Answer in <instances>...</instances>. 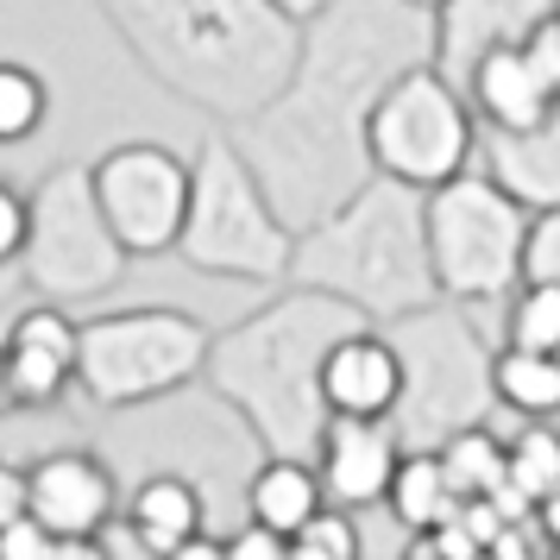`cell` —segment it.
I'll return each instance as SVG.
<instances>
[{
    "mask_svg": "<svg viewBox=\"0 0 560 560\" xmlns=\"http://www.w3.org/2000/svg\"><path fill=\"white\" fill-rule=\"evenodd\" d=\"M416 63H434V13H416L404 0H328L315 20H303L290 82L228 127L233 152L253 164L296 233L372 177L365 120Z\"/></svg>",
    "mask_w": 560,
    "mask_h": 560,
    "instance_id": "1",
    "label": "cell"
},
{
    "mask_svg": "<svg viewBox=\"0 0 560 560\" xmlns=\"http://www.w3.org/2000/svg\"><path fill=\"white\" fill-rule=\"evenodd\" d=\"M127 51L183 102L246 120L296 70L303 26L271 0H102Z\"/></svg>",
    "mask_w": 560,
    "mask_h": 560,
    "instance_id": "2",
    "label": "cell"
},
{
    "mask_svg": "<svg viewBox=\"0 0 560 560\" xmlns=\"http://www.w3.org/2000/svg\"><path fill=\"white\" fill-rule=\"evenodd\" d=\"M365 315L347 308L340 296L322 290H283L265 308H253L246 322H233L228 334H214L208 347L202 384L246 422L265 454L315 459V441L328 429L322 409V359L347 328H359Z\"/></svg>",
    "mask_w": 560,
    "mask_h": 560,
    "instance_id": "3",
    "label": "cell"
},
{
    "mask_svg": "<svg viewBox=\"0 0 560 560\" xmlns=\"http://www.w3.org/2000/svg\"><path fill=\"white\" fill-rule=\"evenodd\" d=\"M290 283L340 296L378 328L397 322V315L441 303V283H434V265H429L422 189H404L390 177H365L334 214H322L315 228L296 233Z\"/></svg>",
    "mask_w": 560,
    "mask_h": 560,
    "instance_id": "4",
    "label": "cell"
},
{
    "mask_svg": "<svg viewBox=\"0 0 560 560\" xmlns=\"http://www.w3.org/2000/svg\"><path fill=\"white\" fill-rule=\"evenodd\" d=\"M177 258L189 271H208V278L290 283L296 228L265 196L253 164L233 152L228 127L208 132L202 152L189 158V221H183Z\"/></svg>",
    "mask_w": 560,
    "mask_h": 560,
    "instance_id": "5",
    "label": "cell"
},
{
    "mask_svg": "<svg viewBox=\"0 0 560 560\" xmlns=\"http://www.w3.org/2000/svg\"><path fill=\"white\" fill-rule=\"evenodd\" d=\"M390 347L404 359V404H397V434L404 447H441L454 429L491 422L498 409V384H491V359L498 347L472 328L466 303H429L416 315L384 322Z\"/></svg>",
    "mask_w": 560,
    "mask_h": 560,
    "instance_id": "6",
    "label": "cell"
},
{
    "mask_svg": "<svg viewBox=\"0 0 560 560\" xmlns=\"http://www.w3.org/2000/svg\"><path fill=\"white\" fill-rule=\"evenodd\" d=\"M214 334L171 303H132L82 315L77 340V390L95 409H145L164 404L208 372Z\"/></svg>",
    "mask_w": 560,
    "mask_h": 560,
    "instance_id": "7",
    "label": "cell"
},
{
    "mask_svg": "<svg viewBox=\"0 0 560 560\" xmlns=\"http://www.w3.org/2000/svg\"><path fill=\"white\" fill-rule=\"evenodd\" d=\"M26 253H20V278L38 303L82 308L107 296L127 278L132 253L114 240L102 202H95V177L89 164H57L26 189Z\"/></svg>",
    "mask_w": 560,
    "mask_h": 560,
    "instance_id": "8",
    "label": "cell"
},
{
    "mask_svg": "<svg viewBox=\"0 0 560 560\" xmlns=\"http://www.w3.org/2000/svg\"><path fill=\"white\" fill-rule=\"evenodd\" d=\"M429 221V265L447 303L491 308L523 283V246H529V208L504 196L485 171H459L422 196Z\"/></svg>",
    "mask_w": 560,
    "mask_h": 560,
    "instance_id": "9",
    "label": "cell"
},
{
    "mask_svg": "<svg viewBox=\"0 0 560 560\" xmlns=\"http://www.w3.org/2000/svg\"><path fill=\"white\" fill-rule=\"evenodd\" d=\"M365 158L372 177H390L404 189H441L479 158V114L466 89L447 82L434 63H416L390 82L365 120Z\"/></svg>",
    "mask_w": 560,
    "mask_h": 560,
    "instance_id": "10",
    "label": "cell"
},
{
    "mask_svg": "<svg viewBox=\"0 0 560 560\" xmlns=\"http://www.w3.org/2000/svg\"><path fill=\"white\" fill-rule=\"evenodd\" d=\"M95 202H102L114 240L132 258H171L189 221V158L158 145V139H127L114 152L89 158Z\"/></svg>",
    "mask_w": 560,
    "mask_h": 560,
    "instance_id": "11",
    "label": "cell"
},
{
    "mask_svg": "<svg viewBox=\"0 0 560 560\" xmlns=\"http://www.w3.org/2000/svg\"><path fill=\"white\" fill-rule=\"evenodd\" d=\"M32 516L51 535H107L120 523V485L102 454L89 447H51L26 466Z\"/></svg>",
    "mask_w": 560,
    "mask_h": 560,
    "instance_id": "12",
    "label": "cell"
},
{
    "mask_svg": "<svg viewBox=\"0 0 560 560\" xmlns=\"http://www.w3.org/2000/svg\"><path fill=\"white\" fill-rule=\"evenodd\" d=\"M404 404V359L378 322H359L322 359V409L359 416V422H390Z\"/></svg>",
    "mask_w": 560,
    "mask_h": 560,
    "instance_id": "13",
    "label": "cell"
},
{
    "mask_svg": "<svg viewBox=\"0 0 560 560\" xmlns=\"http://www.w3.org/2000/svg\"><path fill=\"white\" fill-rule=\"evenodd\" d=\"M404 459V434L397 422H359V416H328V429L315 441V472L328 504L340 510H372L384 504V491L397 479Z\"/></svg>",
    "mask_w": 560,
    "mask_h": 560,
    "instance_id": "14",
    "label": "cell"
},
{
    "mask_svg": "<svg viewBox=\"0 0 560 560\" xmlns=\"http://www.w3.org/2000/svg\"><path fill=\"white\" fill-rule=\"evenodd\" d=\"M77 340H82V322L57 303H38V308L13 315V328H7L0 347H7V365H13L20 409H57L77 390Z\"/></svg>",
    "mask_w": 560,
    "mask_h": 560,
    "instance_id": "15",
    "label": "cell"
},
{
    "mask_svg": "<svg viewBox=\"0 0 560 560\" xmlns=\"http://www.w3.org/2000/svg\"><path fill=\"white\" fill-rule=\"evenodd\" d=\"M560 0H441L434 13V70L447 82H466L491 45H523Z\"/></svg>",
    "mask_w": 560,
    "mask_h": 560,
    "instance_id": "16",
    "label": "cell"
},
{
    "mask_svg": "<svg viewBox=\"0 0 560 560\" xmlns=\"http://www.w3.org/2000/svg\"><path fill=\"white\" fill-rule=\"evenodd\" d=\"M466 102L479 114L485 132H523L535 120H548L560 107L555 82L541 77V63L529 57V45H491V51L466 70Z\"/></svg>",
    "mask_w": 560,
    "mask_h": 560,
    "instance_id": "17",
    "label": "cell"
},
{
    "mask_svg": "<svg viewBox=\"0 0 560 560\" xmlns=\"http://www.w3.org/2000/svg\"><path fill=\"white\" fill-rule=\"evenodd\" d=\"M485 177L529 214L560 208V107L523 132H485Z\"/></svg>",
    "mask_w": 560,
    "mask_h": 560,
    "instance_id": "18",
    "label": "cell"
},
{
    "mask_svg": "<svg viewBox=\"0 0 560 560\" xmlns=\"http://www.w3.org/2000/svg\"><path fill=\"white\" fill-rule=\"evenodd\" d=\"M120 529H127L139 548L171 555L189 535L208 529V491L196 479H183V472H152V479H139L127 498H120Z\"/></svg>",
    "mask_w": 560,
    "mask_h": 560,
    "instance_id": "19",
    "label": "cell"
},
{
    "mask_svg": "<svg viewBox=\"0 0 560 560\" xmlns=\"http://www.w3.org/2000/svg\"><path fill=\"white\" fill-rule=\"evenodd\" d=\"M315 510H328V491H322L315 459L265 454L253 466V479H246V523H265V529H278V535H296Z\"/></svg>",
    "mask_w": 560,
    "mask_h": 560,
    "instance_id": "20",
    "label": "cell"
},
{
    "mask_svg": "<svg viewBox=\"0 0 560 560\" xmlns=\"http://www.w3.org/2000/svg\"><path fill=\"white\" fill-rule=\"evenodd\" d=\"M459 504H466V498L454 491L441 454H434V447H404L397 479H390V491H384V510H390L409 535H429V529H441L447 516H459Z\"/></svg>",
    "mask_w": 560,
    "mask_h": 560,
    "instance_id": "21",
    "label": "cell"
},
{
    "mask_svg": "<svg viewBox=\"0 0 560 560\" xmlns=\"http://www.w3.org/2000/svg\"><path fill=\"white\" fill-rule=\"evenodd\" d=\"M491 384H498V404L516 409L523 422H555L560 416V353H529V347L498 340Z\"/></svg>",
    "mask_w": 560,
    "mask_h": 560,
    "instance_id": "22",
    "label": "cell"
},
{
    "mask_svg": "<svg viewBox=\"0 0 560 560\" xmlns=\"http://www.w3.org/2000/svg\"><path fill=\"white\" fill-rule=\"evenodd\" d=\"M434 454H441V466H447V479H454L459 498H498L510 485V441H498L491 422L454 429Z\"/></svg>",
    "mask_w": 560,
    "mask_h": 560,
    "instance_id": "23",
    "label": "cell"
},
{
    "mask_svg": "<svg viewBox=\"0 0 560 560\" xmlns=\"http://www.w3.org/2000/svg\"><path fill=\"white\" fill-rule=\"evenodd\" d=\"M510 491L529 510L548 491H560V429L555 422H523V434L510 441Z\"/></svg>",
    "mask_w": 560,
    "mask_h": 560,
    "instance_id": "24",
    "label": "cell"
},
{
    "mask_svg": "<svg viewBox=\"0 0 560 560\" xmlns=\"http://www.w3.org/2000/svg\"><path fill=\"white\" fill-rule=\"evenodd\" d=\"M504 347L560 353V290L555 283H516L504 296Z\"/></svg>",
    "mask_w": 560,
    "mask_h": 560,
    "instance_id": "25",
    "label": "cell"
},
{
    "mask_svg": "<svg viewBox=\"0 0 560 560\" xmlns=\"http://www.w3.org/2000/svg\"><path fill=\"white\" fill-rule=\"evenodd\" d=\"M51 120V82L26 63H0V145H26Z\"/></svg>",
    "mask_w": 560,
    "mask_h": 560,
    "instance_id": "26",
    "label": "cell"
},
{
    "mask_svg": "<svg viewBox=\"0 0 560 560\" xmlns=\"http://www.w3.org/2000/svg\"><path fill=\"white\" fill-rule=\"evenodd\" d=\"M290 560H365V541H359L353 510H315L303 529L290 535Z\"/></svg>",
    "mask_w": 560,
    "mask_h": 560,
    "instance_id": "27",
    "label": "cell"
},
{
    "mask_svg": "<svg viewBox=\"0 0 560 560\" xmlns=\"http://www.w3.org/2000/svg\"><path fill=\"white\" fill-rule=\"evenodd\" d=\"M523 283H555V290H560V208H541V214L529 221Z\"/></svg>",
    "mask_w": 560,
    "mask_h": 560,
    "instance_id": "28",
    "label": "cell"
},
{
    "mask_svg": "<svg viewBox=\"0 0 560 560\" xmlns=\"http://www.w3.org/2000/svg\"><path fill=\"white\" fill-rule=\"evenodd\" d=\"M26 189L0 183V271H20V253H26Z\"/></svg>",
    "mask_w": 560,
    "mask_h": 560,
    "instance_id": "29",
    "label": "cell"
},
{
    "mask_svg": "<svg viewBox=\"0 0 560 560\" xmlns=\"http://www.w3.org/2000/svg\"><path fill=\"white\" fill-rule=\"evenodd\" d=\"M51 548H57V535L38 516H20V523L0 529V560H51Z\"/></svg>",
    "mask_w": 560,
    "mask_h": 560,
    "instance_id": "30",
    "label": "cell"
},
{
    "mask_svg": "<svg viewBox=\"0 0 560 560\" xmlns=\"http://www.w3.org/2000/svg\"><path fill=\"white\" fill-rule=\"evenodd\" d=\"M228 560H290V535L265 529V523H240L228 535Z\"/></svg>",
    "mask_w": 560,
    "mask_h": 560,
    "instance_id": "31",
    "label": "cell"
},
{
    "mask_svg": "<svg viewBox=\"0 0 560 560\" xmlns=\"http://www.w3.org/2000/svg\"><path fill=\"white\" fill-rule=\"evenodd\" d=\"M422 548H429L434 560H479L485 555V541L472 529H466V516H447L441 529H429V535H416Z\"/></svg>",
    "mask_w": 560,
    "mask_h": 560,
    "instance_id": "32",
    "label": "cell"
},
{
    "mask_svg": "<svg viewBox=\"0 0 560 560\" xmlns=\"http://www.w3.org/2000/svg\"><path fill=\"white\" fill-rule=\"evenodd\" d=\"M20 516H32V479H26V466H20V459L0 454V529H7V523H20Z\"/></svg>",
    "mask_w": 560,
    "mask_h": 560,
    "instance_id": "33",
    "label": "cell"
},
{
    "mask_svg": "<svg viewBox=\"0 0 560 560\" xmlns=\"http://www.w3.org/2000/svg\"><path fill=\"white\" fill-rule=\"evenodd\" d=\"M523 45H529V57L541 63V77L555 82V95H560V7H555V13H548V20H541V26L529 32V38H523Z\"/></svg>",
    "mask_w": 560,
    "mask_h": 560,
    "instance_id": "34",
    "label": "cell"
},
{
    "mask_svg": "<svg viewBox=\"0 0 560 560\" xmlns=\"http://www.w3.org/2000/svg\"><path fill=\"white\" fill-rule=\"evenodd\" d=\"M479 560H548L541 555V535H535V523H523V529H504L491 548H485Z\"/></svg>",
    "mask_w": 560,
    "mask_h": 560,
    "instance_id": "35",
    "label": "cell"
},
{
    "mask_svg": "<svg viewBox=\"0 0 560 560\" xmlns=\"http://www.w3.org/2000/svg\"><path fill=\"white\" fill-rule=\"evenodd\" d=\"M51 560H114V548H107V535H57Z\"/></svg>",
    "mask_w": 560,
    "mask_h": 560,
    "instance_id": "36",
    "label": "cell"
},
{
    "mask_svg": "<svg viewBox=\"0 0 560 560\" xmlns=\"http://www.w3.org/2000/svg\"><path fill=\"white\" fill-rule=\"evenodd\" d=\"M158 560H228V541L202 529V535H189L183 548H171V555H158Z\"/></svg>",
    "mask_w": 560,
    "mask_h": 560,
    "instance_id": "37",
    "label": "cell"
},
{
    "mask_svg": "<svg viewBox=\"0 0 560 560\" xmlns=\"http://www.w3.org/2000/svg\"><path fill=\"white\" fill-rule=\"evenodd\" d=\"M535 535H541V541H560V491H548V498L535 504Z\"/></svg>",
    "mask_w": 560,
    "mask_h": 560,
    "instance_id": "38",
    "label": "cell"
},
{
    "mask_svg": "<svg viewBox=\"0 0 560 560\" xmlns=\"http://www.w3.org/2000/svg\"><path fill=\"white\" fill-rule=\"evenodd\" d=\"M107 548H114V560H158L152 548H139V541H132V535L120 529V523H114V529H107Z\"/></svg>",
    "mask_w": 560,
    "mask_h": 560,
    "instance_id": "39",
    "label": "cell"
},
{
    "mask_svg": "<svg viewBox=\"0 0 560 560\" xmlns=\"http://www.w3.org/2000/svg\"><path fill=\"white\" fill-rule=\"evenodd\" d=\"M0 416H20V397H13V365H7V347H0Z\"/></svg>",
    "mask_w": 560,
    "mask_h": 560,
    "instance_id": "40",
    "label": "cell"
},
{
    "mask_svg": "<svg viewBox=\"0 0 560 560\" xmlns=\"http://www.w3.org/2000/svg\"><path fill=\"white\" fill-rule=\"evenodd\" d=\"M271 7H278V13H290V20L303 26V20H315V13H322L328 0H271Z\"/></svg>",
    "mask_w": 560,
    "mask_h": 560,
    "instance_id": "41",
    "label": "cell"
},
{
    "mask_svg": "<svg viewBox=\"0 0 560 560\" xmlns=\"http://www.w3.org/2000/svg\"><path fill=\"white\" fill-rule=\"evenodd\" d=\"M404 7H416V13H441V0H404Z\"/></svg>",
    "mask_w": 560,
    "mask_h": 560,
    "instance_id": "42",
    "label": "cell"
},
{
    "mask_svg": "<svg viewBox=\"0 0 560 560\" xmlns=\"http://www.w3.org/2000/svg\"><path fill=\"white\" fill-rule=\"evenodd\" d=\"M404 560H434V555L422 548V541H409V555H404Z\"/></svg>",
    "mask_w": 560,
    "mask_h": 560,
    "instance_id": "43",
    "label": "cell"
},
{
    "mask_svg": "<svg viewBox=\"0 0 560 560\" xmlns=\"http://www.w3.org/2000/svg\"><path fill=\"white\" fill-rule=\"evenodd\" d=\"M548 560H560V541H548Z\"/></svg>",
    "mask_w": 560,
    "mask_h": 560,
    "instance_id": "44",
    "label": "cell"
}]
</instances>
